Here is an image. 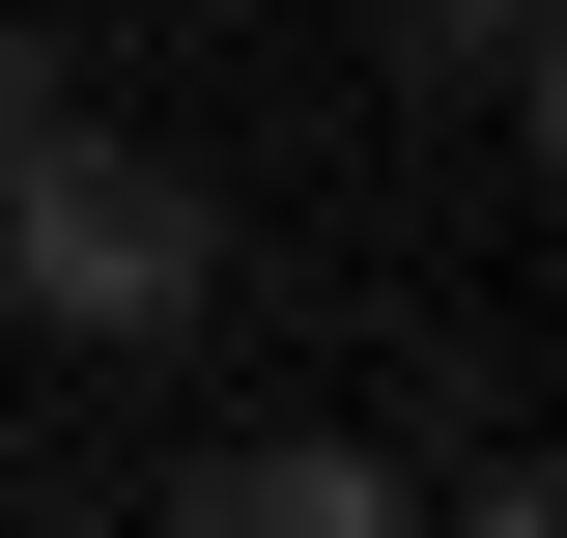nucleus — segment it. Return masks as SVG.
Masks as SVG:
<instances>
[{
	"mask_svg": "<svg viewBox=\"0 0 567 538\" xmlns=\"http://www.w3.org/2000/svg\"><path fill=\"white\" fill-rule=\"evenodd\" d=\"M199 283H227L199 170H142L114 114H29L0 142V340H199Z\"/></svg>",
	"mask_w": 567,
	"mask_h": 538,
	"instance_id": "1",
	"label": "nucleus"
},
{
	"mask_svg": "<svg viewBox=\"0 0 567 538\" xmlns=\"http://www.w3.org/2000/svg\"><path fill=\"white\" fill-rule=\"evenodd\" d=\"M171 538H398V454H341V425H256V454H171Z\"/></svg>",
	"mask_w": 567,
	"mask_h": 538,
	"instance_id": "2",
	"label": "nucleus"
},
{
	"mask_svg": "<svg viewBox=\"0 0 567 538\" xmlns=\"http://www.w3.org/2000/svg\"><path fill=\"white\" fill-rule=\"evenodd\" d=\"M398 58L454 85L483 142H539V114H567V58H539V0H398Z\"/></svg>",
	"mask_w": 567,
	"mask_h": 538,
	"instance_id": "3",
	"label": "nucleus"
},
{
	"mask_svg": "<svg viewBox=\"0 0 567 538\" xmlns=\"http://www.w3.org/2000/svg\"><path fill=\"white\" fill-rule=\"evenodd\" d=\"M29 114H58V58H29V29H0V142H29Z\"/></svg>",
	"mask_w": 567,
	"mask_h": 538,
	"instance_id": "4",
	"label": "nucleus"
}]
</instances>
